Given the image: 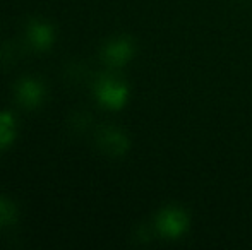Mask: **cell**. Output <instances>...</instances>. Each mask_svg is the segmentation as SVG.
I'll use <instances>...</instances> for the list:
<instances>
[{
    "label": "cell",
    "instance_id": "obj_2",
    "mask_svg": "<svg viewBox=\"0 0 252 250\" xmlns=\"http://www.w3.org/2000/svg\"><path fill=\"white\" fill-rule=\"evenodd\" d=\"M155 226L163 238L177 240L189 228V216H187V213L182 207H177V206L163 207L158 213V216H156Z\"/></svg>",
    "mask_w": 252,
    "mask_h": 250
},
{
    "label": "cell",
    "instance_id": "obj_6",
    "mask_svg": "<svg viewBox=\"0 0 252 250\" xmlns=\"http://www.w3.org/2000/svg\"><path fill=\"white\" fill-rule=\"evenodd\" d=\"M96 144L101 153L112 158L124 156L130 147L129 137L120 129H115V127H103V129H100V132L96 136Z\"/></svg>",
    "mask_w": 252,
    "mask_h": 250
},
{
    "label": "cell",
    "instance_id": "obj_8",
    "mask_svg": "<svg viewBox=\"0 0 252 250\" xmlns=\"http://www.w3.org/2000/svg\"><path fill=\"white\" fill-rule=\"evenodd\" d=\"M19 220V209L16 202L7 195H0V230L10 228Z\"/></svg>",
    "mask_w": 252,
    "mask_h": 250
},
{
    "label": "cell",
    "instance_id": "obj_1",
    "mask_svg": "<svg viewBox=\"0 0 252 250\" xmlns=\"http://www.w3.org/2000/svg\"><path fill=\"white\" fill-rule=\"evenodd\" d=\"M93 93L96 101L106 110H122L129 100V87L124 81L112 74H101L93 84Z\"/></svg>",
    "mask_w": 252,
    "mask_h": 250
},
{
    "label": "cell",
    "instance_id": "obj_4",
    "mask_svg": "<svg viewBox=\"0 0 252 250\" xmlns=\"http://www.w3.org/2000/svg\"><path fill=\"white\" fill-rule=\"evenodd\" d=\"M136 45L129 36H115L101 47V60L110 67H124L132 60Z\"/></svg>",
    "mask_w": 252,
    "mask_h": 250
},
{
    "label": "cell",
    "instance_id": "obj_3",
    "mask_svg": "<svg viewBox=\"0 0 252 250\" xmlns=\"http://www.w3.org/2000/svg\"><path fill=\"white\" fill-rule=\"evenodd\" d=\"M14 98H16V103L24 110H36L45 103L47 87L38 77H21L14 84Z\"/></svg>",
    "mask_w": 252,
    "mask_h": 250
},
{
    "label": "cell",
    "instance_id": "obj_7",
    "mask_svg": "<svg viewBox=\"0 0 252 250\" xmlns=\"http://www.w3.org/2000/svg\"><path fill=\"white\" fill-rule=\"evenodd\" d=\"M17 134L16 118L9 111H0V149H7L14 144Z\"/></svg>",
    "mask_w": 252,
    "mask_h": 250
},
{
    "label": "cell",
    "instance_id": "obj_5",
    "mask_svg": "<svg viewBox=\"0 0 252 250\" xmlns=\"http://www.w3.org/2000/svg\"><path fill=\"white\" fill-rule=\"evenodd\" d=\"M24 33H26V40L30 47L36 52L50 50L55 43V28L40 17H31L26 23Z\"/></svg>",
    "mask_w": 252,
    "mask_h": 250
}]
</instances>
